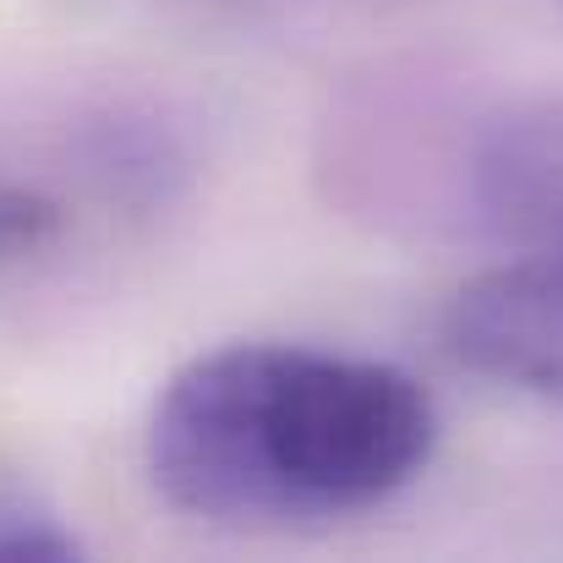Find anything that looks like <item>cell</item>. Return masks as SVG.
Segmentation results:
<instances>
[{
  "instance_id": "6da1fadb",
  "label": "cell",
  "mask_w": 563,
  "mask_h": 563,
  "mask_svg": "<svg viewBox=\"0 0 563 563\" xmlns=\"http://www.w3.org/2000/svg\"><path fill=\"white\" fill-rule=\"evenodd\" d=\"M438 443L410 373L312 345H224L187 362L148 416V476L170 509L230 531H285L373 509Z\"/></svg>"
},
{
  "instance_id": "7a4b0ae2",
  "label": "cell",
  "mask_w": 563,
  "mask_h": 563,
  "mask_svg": "<svg viewBox=\"0 0 563 563\" xmlns=\"http://www.w3.org/2000/svg\"><path fill=\"white\" fill-rule=\"evenodd\" d=\"M449 351L476 373L563 405V230L471 279L449 307Z\"/></svg>"
},
{
  "instance_id": "3957f363",
  "label": "cell",
  "mask_w": 563,
  "mask_h": 563,
  "mask_svg": "<svg viewBox=\"0 0 563 563\" xmlns=\"http://www.w3.org/2000/svg\"><path fill=\"white\" fill-rule=\"evenodd\" d=\"M82 559L77 531L27 487L0 482V563H71Z\"/></svg>"
},
{
  "instance_id": "277c9868",
  "label": "cell",
  "mask_w": 563,
  "mask_h": 563,
  "mask_svg": "<svg viewBox=\"0 0 563 563\" xmlns=\"http://www.w3.org/2000/svg\"><path fill=\"white\" fill-rule=\"evenodd\" d=\"M55 235H60V208H55L49 197L0 181V268L33 257V252L49 246Z\"/></svg>"
}]
</instances>
